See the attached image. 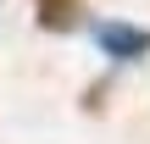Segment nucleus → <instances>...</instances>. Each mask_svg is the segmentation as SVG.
Here are the masks:
<instances>
[{
	"instance_id": "1",
	"label": "nucleus",
	"mask_w": 150,
	"mask_h": 144,
	"mask_svg": "<svg viewBox=\"0 0 150 144\" xmlns=\"http://www.w3.org/2000/svg\"><path fill=\"white\" fill-rule=\"evenodd\" d=\"M95 44H100L111 61H139L150 50V28H134V22L106 17V22H95Z\"/></svg>"
}]
</instances>
